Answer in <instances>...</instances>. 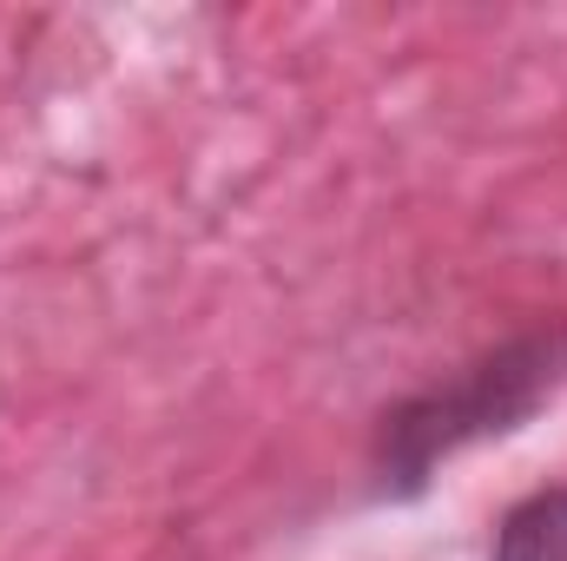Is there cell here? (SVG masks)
Here are the masks:
<instances>
[{
  "instance_id": "1",
  "label": "cell",
  "mask_w": 567,
  "mask_h": 561,
  "mask_svg": "<svg viewBox=\"0 0 567 561\" xmlns=\"http://www.w3.org/2000/svg\"><path fill=\"white\" fill-rule=\"evenodd\" d=\"M542 364H555V350H522V357H502L488 370L468 377V390H455L449 404L435 397L429 417H403V436H410V469H423L435 449L475 436V429H502L495 417H522L542 390Z\"/></svg>"
},
{
  "instance_id": "2",
  "label": "cell",
  "mask_w": 567,
  "mask_h": 561,
  "mask_svg": "<svg viewBox=\"0 0 567 561\" xmlns=\"http://www.w3.org/2000/svg\"><path fill=\"white\" fill-rule=\"evenodd\" d=\"M495 561H567V489L522 502L495 536Z\"/></svg>"
}]
</instances>
